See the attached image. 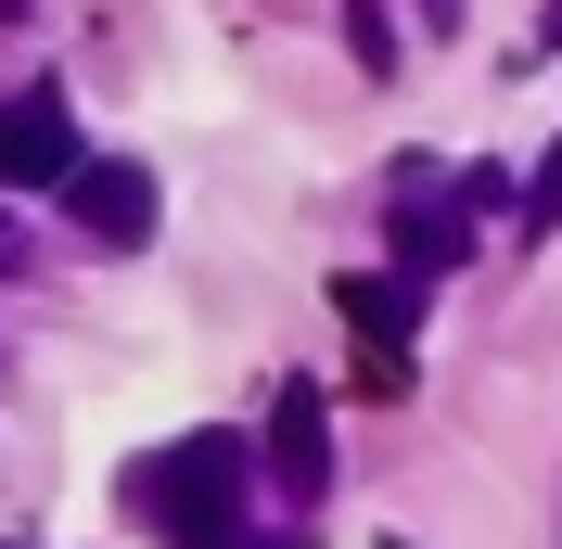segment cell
Segmentation results:
<instances>
[{
    "mask_svg": "<svg viewBox=\"0 0 562 549\" xmlns=\"http://www.w3.org/2000/svg\"><path fill=\"white\" fill-rule=\"evenodd\" d=\"M384 549H409V537H384Z\"/></svg>",
    "mask_w": 562,
    "mask_h": 549,
    "instance_id": "11",
    "label": "cell"
},
{
    "mask_svg": "<svg viewBox=\"0 0 562 549\" xmlns=\"http://www.w3.org/2000/svg\"><path fill=\"white\" fill-rule=\"evenodd\" d=\"M346 52L371 77H396V13H384V0H346Z\"/></svg>",
    "mask_w": 562,
    "mask_h": 549,
    "instance_id": "7",
    "label": "cell"
},
{
    "mask_svg": "<svg viewBox=\"0 0 562 549\" xmlns=\"http://www.w3.org/2000/svg\"><path fill=\"white\" fill-rule=\"evenodd\" d=\"M269 485L281 498H319L333 485V410H319V383H281L269 396Z\"/></svg>",
    "mask_w": 562,
    "mask_h": 549,
    "instance_id": "5",
    "label": "cell"
},
{
    "mask_svg": "<svg viewBox=\"0 0 562 549\" xmlns=\"http://www.w3.org/2000/svg\"><path fill=\"white\" fill-rule=\"evenodd\" d=\"M460 26V0H422V38H448Z\"/></svg>",
    "mask_w": 562,
    "mask_h": 549,
    "instance_id": "9",
    "label": "cell"
},
{
    "mask_svg": "<svg viewBox=\"0 0 562 549\" xmlns=\"http://www.w3.org/2000/svg\"><path fill=\"white\" fill-rule=\"evenodd\" d=\"M0 13H26V0H0Z\"/></svg>",
    "mask_w": 562,
    "mask_h": 549,
    "instance_id": "10",
    "label": "cell"
},
{
    "mask_svg": "<svg viewBox=\"0 0 562 549\" xmlns=\"http://www.w3.org/2000/svg\"><path fill=\"white\" fill-rule=\"evenodd\" d=\"M52 192H65V205H77V231H90V243H115V256H128V243H154V179H140L128 154H77Z\"/></svg>",
    "mask_w": 562,
    "mask_h": 549,
    "instance_id": "2",
    "label": "cell"
},
{
    "mask_svg": "<svg viewBox=\"0 0 562 549\" xmlns=\"http://www.w3.org/2000/svg\"><path fill=\"white\" fill-rule=\"evenodd\" d=\"M384 231H396V269H422V281H435V269H460V256H473V217H460L448 192H422V179H409V192H396V217H384Z\"/></svg>",
    "mask_w": 562,
    "mask_h": 549,
    "instance_id": "6",
    "label": "cell"
},
{
    "mask_svg": "<svg viewBox=\"0 0 562 549\" xmlns=\"http://www.w3.org/2000/svg\"><path fill=\"white\" fill-rule=\"evenodd\" d=\"M333 307L358 320V383H371V396H396V383H409V358H396V333H409V281H384V269H358V281H333Z\"/></svg>",
    "mask_w": 562,
    "mask_h": 549,
    "instance_id": "4",
    "label": "cell"
},
{
    "mask_svg": "<svg viewBox=\"0 0 562 549\" xmlns=\"http://www.w3.org/2000/svg\"><path fill=\"white\" fill-rule=\"evenodd\" d=\"M244 435H179V447H154L128 473V498H140V524L167 549H256V524H244Z\"/></svg>",
    "mask_w": 562,
    "mask_h": 549,
    "instance_id": "1",
    "label": "cell"
},
{
    "mask_svg": "<svg viewBox=\"0 0 562 549\" xmlns=\"http://www.w3.org/2000/svg\"><path fill=\"white\" fill-rule=\"evenodd\" d=\"M512 217H525V231H562V141L537 154V179H512Z\"/></svg>",
    "mask_w": 562,
    "mask_h": 549,
    "instance_id": "8",
    "label": "cell"
},
{
    "mask_svg": "<svg viewBox=\"0 0 562 549\" xmlns=\"http://www.w3.org/2000/svg\"><path fill=\"white\" fill-rule=\"evenodd\" d=\"M65 167H77L65 90H13V103H0V192H52Z\"/></svg>",
    "mask_w": 562,
    "mask_h": 549,
    "instance_id": "3",
    "label": "cell"
}]
</instances>
